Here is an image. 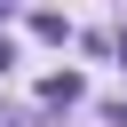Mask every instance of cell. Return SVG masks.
<instances>
[{
    "label": "cell",
    "instance_id": "4",
    "mask_svg": "<svg viewBox=\"0 0 127 127\" xmlns=\"http://www.w3.org/2000/svg\"><path fill=\"white\" fill-rule=\"evenodd\" d=\"M119 64H127V32H119Z\"/></svg>",
    "mask_w": 127,
    "mask_h": 127
},
{
    "label": "cell",
    "instance_id": "1",
    "mask_svg": "<svg viewBox=\"0 0 127 127\" xmlns=\"http://www.w3.org/2000/svg\"><path fill=\"white\" fill-rule=\"evenodd\" d=\"M79 95H87V79H79V71H48V79H40V103H48V111H71Z\"/></svg>",
    "mask_w": 127,
    "mask_h": 127
},
{
    "label": "cell",
    "instance_id": "3",
    "mask_svg": "<svg viewBox=\"0 0 127 127\" xmlns=\"http://www.w3.org/2000/svg\"><path fill=\"white\" fill-rule=\"evenodd\" d=\"M8 64H16V40H8V32H0V71H8Z\"/></svg>",
    "mask_w": 127,
    "mask_h": 127
},
{
    "label": "cell",
    "instance_id": "2",
    "mask_svg": "<svg viewBox=\"0 0 127 127\" xmlns=\"http://www.w3.org/2000/svg\"><path fill=\"white\" fill-rule=\"evenodd\" d=\"M32 32H40V40H79V32H71L56 8H32Z\"/></svg>",
    "mask_w": 127,
    "mask_h": 127
}]
</instances>
